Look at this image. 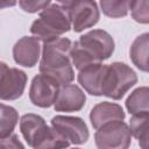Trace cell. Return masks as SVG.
<instances>
[{
  "instance_id": "obj_22",
  "label": "cell",
  "mask_w": 149,
  "mask_h": 149,
  "mask_svg": "<svg viewBox=\"0 0 149 149\" xmlns=\"http://www.w3.org/2000/svg\"><path fill=\"white\" fill-rule=\"evenodd\" d=\"M51 3V1H26L21 0L19 1L20 7L27 12V13H37L43 10L45 7H48Z\"/></svg>"
},
{
  "instance_id": "obj_20",
  "label": "cell",
  "mask_w": 149,
  "mask_h": 149,
  "mask_svg": "<svg viewBox=\"0 0 149 149\" xmlns=\"http://www.w3.org/2000/svg\"><path fill=\"white\" fill-rule=\"evenodd\" d=\"M130 2L129 0H101L99 2V6L102 10V13L113 19L118 17H123L128 14L129 8H130Z\"/></svg>"
},
{
  "instance_id": "obj_13",
  "label": "cell",
  "mask_w": 149,
  "mask_h": 149,
  "mask_svg": "<svg viewBox=\"0 0 149 149\" xmlns=\"http://www.w3.org/2000/svg\"><path fill=\"white\" fill-rule=\"evenodd\" d=\"M125 116L126 114L123 112V108L119 104L109 101L97 104L90 112V121L95 130L108 123L123 121Z\"/></svg>"
},
{
  "instance_id": "obj_10",
  "label": "cell",
  "mask_w": 149,
  "mask_h": 149,
  "mask_svg": "<svg viewBox=\"0 0 149 149\" xmlns=\"http://www.w3.org/2000/svg\"><path fill=\"white\" fill-rule=\"evenodd\" d=\"M86 102L84 91L76 84H66L59 87L54 108L57 112H78Z\"/></svg>"
},
{
  "instance_id": "obj_15",
  "label": "cell",
  "mask_w": 149,
  "mask_h": 149,
  "mask_svg": "<svg viewBox=\"0 0 149 149\" xmlns=\"http://www.w3.org/2000/svg\"><path fill=\"white\" fill-rule=\"evenodd\" d=\"M148 48H149V34L143 33L139 35L132 43L129 56L133 64L143 72H148Z\"/></svg>"
},
{
  "instance_id": "obj_12",
  "label": "cell",
  "mask_w": 149,
  "mask_h": 149,
  "mask_svg": "<svg viewBox=\"0 0 149 149\" xmlns=\"http://www.w3.org/2000/svg\"><path fill=\"white\" fill-rule=\"evenodd\" d=\"M107 64L95 63L91 64L78 72L77 79L80 86L91 95H102V85L107 72Z\"/></svg>"
},
{
  "instance_id": "obj_19",
  "label": "cell",
  "mask_w": 149,
  "mask_h": 149,
  "mask_svg": "<svg viewBox=\"0 0 149 149\" xmlns=\"http://www.w3.org/2000/svg\"><path fill=\"white\" fill-rule=\"evenodd\" d=\"M19 122L17 111L9 106L0 102V139L13 134Z\"/></svg>"
},
{
  "instance_id": "obj_16",
  "label": "cell",
  "mask_w": 149,
  "mask_h": 149,
  "mask_svg": "<svg viewBox=\"0 0 149 149\" xmlns=\"http://www.w3.org/2000/svg\"><path fill=\"white\" fill-rule=\"evenodd\" d=\"M126 108L132 115L149 114V88L147 86L135 88L126 100Z\"/></svg>"
},
{
  "instance_id": "obj_24",
  "label": "cell",
  "mask_w": 149,
  "mask_h": 149,
  "mask_svg": "<svg viewBox=\"0 0 149 149\" xmlns=\"http://www.w3.org/2000/svg\"><path fill=\"white\" fill-rule=\"evenodd\" d=\"M16 5V1H0V9H3L6 7H12V6H15Z\"/></svg>"
},
{
  "instance_id": "obj_5",
  "label": "cell",
  "mask_w": 149,
  "mask_h": 149,
  "mask_svg": "<svg viewBox=\"0 0 149 149\" xmlns=\"http://www.w3.org/2000/svg\"><path fill=\"white\" fill-rule=\"evenodd\" d=\"M66 8L71 28L74 33H81L87 28L95 26L100 19V9L95 1L78 0V1H61Z\"/></svg>"
},
{
  "instance_id": "obj_21",
  "label": "cell",
  "mask_w": 149,
  "mask_h": 149,
  "mask_svg": "<svg viewBox=\"0 0 149 149\" xmlns=\"http://www.w3.org/2000/svg\"><path fill=\"white\" fill-rule=\"evenodd\" d=\"M129 10L136 22L143 24L149 22V1H132Z\"/></svg>"
},
{
  "instance_id": "obj_23",
  "label": "cell",
  "mask_w": 149,
  "mask_h": 149,
  "mask_svg": "<svg viewBox=\"0 0 149 149\" xmlns=\"http://www.w3.org/2000/svg\"><path fill=\"white\" fill-rule=\"evenodd\" d=\"M0 149H26L16 134H10L0 139Z\"/></svg>"
},
{
  "instance_id": "obj_18",
  "label": "cell",
  "mask_w": 149,
  "mask_h": 149,
  "mask_svg": "<svg viewBox=\"0 0 149 149\" xmlns=\"http://www.w3.org/2000/svg\"><path fill=\"white\" fill-rule=\"evenodd\" d=\"M148 120L149 114L133 115L129 120V130L132 136L139 140L142 149H148Z\"/></svg>"
},
{
  "instance_id": "obj_7",
  "label": "cell",
  "mask_w": 149,
  "mask_h": 149,
  "mask_svg": "<svg viewBox=\"0 0 149 149\" xmlns=\"http://www.w3.org/2000/svg\"><path fill=\"white\" fill-rule=\"evenodd\" d=\"M27 74L17 68H9L5 62L0 61V99L16 100L19 99L27 85Z\"/></svg>"
},
{
  "instance_id": "obj_6",
  "label": "cell",
  "mask_w": 149,
  "mask_h": 149,
  "mask_svg": "<svg viewBox=\"0 0 149 149\" xmlns=\"http://www.w3.org/2000/svg\"><path fill=\"white\" fill-rule=\"evenodd\" d=\"M97 149H129L132 144V134L125 121L108 123L94 134Z\"/></svg>"
},
{
  "instance_id": "obj_17",
  "label": "cell",
  "mask_w": 149,
  "mask_h": 149,
  "mask_svg": "<svg viewBox=\"0 0 149 149\" xmlns=\"http://www.w3.org/2000/svg\"><path fill=\"white\" fill-rule=\"evenodd\" d=\"M45 125H47L45 120L38 114L27 113V114L21 116V119H20V130H21V134H22L23 139L28 143V146L31 143L36 133L42 127H44Z\"/></svg>"
},
{
  "instance_id": "obj_3",
  "label": "cell",
  "mask_w": 149,
  "mask_h": 149,
  "mask_svg": "<svg viewBox=\"0 0 149 149\" xmlns=\"http://www.w3.org/2000/svg\"><path fill=\"white\" fill-rule=\"evenodd\" d=\"M70 29L71 21L69 13L61 2H51L40 12L38 19L30 26L31 35L43 43L59 37Z\"/></svg>"
},
{
  "instance_id": "obj_25",
  "label": "cell",
  "mask_w": 149,
  "mask_h": 149,
  "mask_svg": "<svg viewBox=\"0 0 149 149\" xmlns=\"http://www.w3.org/2000/svg\"><path fill=\"white\" fill-rule=\"evenodd\" d=\"M72 149H80V148H72Z\"/></svg>"
},
{
  "instance_id": "obj_9",
  "label": "cell",
  "mask_w": 149,
  "mask_h": 149,
  "mask_svg": "<svg viewBox=\"0 0 149 149\" xmlns=\"http://www.w3.org/2000/svg\"><path fill=\"white\" fill-rule=\"evenodd\" d=\"M51 127L64 136L70 144H84L90 137L87 125L79 116L56 115L51 119Z\"/></svg>"
},
{
  "instance_id": "obj_11",
  "label": "cell",
  "mask_w": 149,
  "mask_h": 149,
  "mask_svg": "<svg viewBox=\"0 0 149 149\" xmlns=\"http://www.w3.org/2000/svg\"><path fill=\"white\" fill-rule=\"evenodd\" d=\"M41 57V44L34 36L21 37L13 47V58L23 68H33Z\"/></svg>"
},
{
  "instance_id": "obj_1",
  "label": "cell",
  "mask_w": 149,
  "mask_h": 149,
  "mask_svg": "<svg viewBox=\"0 0 149 149\" xmlns=\"http://www.w3.org/2000/svg\"><path fill=\"white\" fill-rule=\"evenodd\" d=\"M114 49L115 43L109 33L104 29H93L72 43L70 61L71 64L80 71L91 64L102 63L108 59L114 52Z\"/></svg>"
},
{
  "instance_id": "obj_8",
  "label": "cell",
  "mask_w": 149,
  "mask_h": 149,
  "mask_svg": "<svg viewBox=\"0 0 149 149\" xmlns=\"http://www.w3.org/2000/svg\"><path fill=\"white\" fill-rule=\"evenodd\" d=\"M61 85L51 77L38 73L36 74L29 87V99L34 106L48 108L54 106Z\"/></svg>"
},
{
  "instance_id": "obj_4",
  "label": "cell",
  "mask_w": 149,
  "mask_h": 149,
  "mask_svg": "<svg viewBox=\"0 0 149 149\" xmlns=\"http://www.w3.org/2000/svg\"><path fill=\"white\" fill-rule=\"evenodd\" d=\"M136 83L137 74L129 65L114 62L107 66L101 93L113 100H120Z\"/></svg>"
},
{
  "instance_id": "obj_2",
  "label": "cell",
  "mask_w": 149,
  "mask_h": 149,
  "mask_svg": "<svg viewBox=\"0 0 149 149\" xmlns=\"http://www.w3.org/2000/svg\"><path fill=\"white\" fill-rule=\"evenodd\" d=\"M72 42L65 37H57L44 42L42 47L40 73L55 79L61 86L71 84L74 79V71L70 61Z\"/></svg>"
},
{
  "instance_id": "obj_14",
  "label": "cell",
  "mask_w": 149,
  "mask_h": 149,
  "mask_svg": "<svg viewBox=\"0 0 149 149\" xmlns=\"http://www.w3.org/2000/svg\"><path fill=\"white\" fill-rule=\"evenodd\" d=\"M70 142L62 136L54 127L45 125L34 136L29 147L33 149H65Z\"/></svg>"
}]
</instances>
